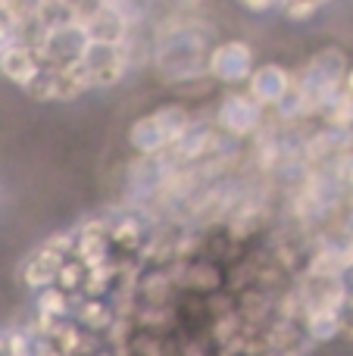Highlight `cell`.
Instances as JSON below:
<instances>
[{
    "instance_id": "obj_3",
    "label": "cell",
    "mask_w": 353,
    "mask_h": 356,
    "mask_svg": "<svg viewBox=\"0 0 353 356\" xmlns=\"http://www.w3.org/2000/svg\"><path fill=\"white\" fill-rule=\"evenodd\" d=\"M256 66V50L241 38L219 41L206 50V75L225 88H238L250 79Z\"/></svg>"
},
{
    "instance_id": "obj_7",
    "label": "cell",
    "mask_w": 353,
    "mask_h": 356,
    "mask_svg": "<svg viewBox=\"0 0 353 356\" xmlns=\"http://www.w3.org/2000/svg\"><path fill=\"white\" fill-rule=\"evenodd\" d=\"M85 44H88V38H85V31H81V25L72 22V25L50 29L47 35H44L41 47H38V54H41L44 66H72V63L81 60Z\"/></svg>"
},
{
    "instance_id": "obj_13",
    "label": "cell",
    "mask_w": 353,
    "mask_h": 356,
    "mask_svg": "<svg viewBox=\"0 0 353 356\" xmlns=\"http://www.w3.org/2000/svg\"><path fill=\"white\" fill-rule=\"evenodd\" d=\"M16 25H19V19L13 16V13L6 10L3 3H0V44L13 41V35H16Z\"/></svg>"
},
{
    "instance_id": "obj_8",
    "label": "cell",
    "mask_w": 353,
    "mask_h": 356,
    "mask_svg": "<svg viewBox=\"0 0 353 356\" xmlns=\"http://www.w3.org/2000/svg\"><path fill=\"white\" fill-rule=\"evenodd\" d=\"M41 66H44L41 54H38V47H31V44H22V41L0 44V75H3L6 81H13L16 88L28 85Z\"/></svg>"
},
{
    "instance_id": "obj_12",
    "label": "cell",
    "mask_w": 353,
    "mask_h": 356,
    "mask_svg": "<svg viewBox=\"0 0 353 356\" xmlns=\"http://www.w3.org/2000/svg\"><path fill=\"white\" fill-rule=\"evenodd\" d=\"M338 334L353 341V294L344 297V303L338 307Z\"/></svg>"
},
{
    "instance_id": "obj_2",
    "label": "cell",
    "mask_w": 353,
    "mask_h": 356,
    "mask_svg": "<svg viewBox=\"0 0 353 356\" xmlns=\"http://www.w3.org/2000/svg\"><path fill=\"white\" fill-rule=\"evenodd\" d=\"M81 72L88 79V88H110L122 85L125 75L131 69V50L125 44H104V41H88L81 50Z\"/></svg>"
},
{
    "instance_id": "obj_5",
    "label": "cell",
    "mask_w": 353,
    "mask_h": 356,
    "mask_svg": "<svg viewBox=\"0 0 353 356\" xmlns=\"http://www.w3.org/2000/svg\"><path fill=\"white\" fill-rule=\"evenodd\" d=\"M263 116H266V110L247 91H231L216 106V129L231 138H247L260 131Z\"/></svg>"
},
{
    "instance_id": "obj_4",
    "label": "cell",
    "mask_w": 353,
    "mask_h": 356,
    "mask_svg": "<svg viewBox=\"0 0 353 356\" xmlns=\"http://www.w3.org/2000/svg\"><path fill=\"white\" fill-rule=\"evenodd\" d=\"M72 244H75V234L72 232H63V234H56V238L44 241L38 250H31L28 257H25V263H22V282L28 284V288H35V291L54 284L60 266L66 263V257L72 253Z\"/></svg>"
},
{
    "instance_id": "obj_1",
    "label": "cell",
    "mask_w": 353,
    "mask_h": 356,
    "mask_svg": "<svg viewBox=\"0 0 353 356\" xmlns=\"http://www.w3.org/2000/svg\"><path fill=\"white\" fill-rule=\"evenodd\" d=\"M194 125L188 106L181 104H166L154 113H144L141 119H135L129 129V147L141 156H160L169 154L181 138L188 135V129Z\"/></svg>"
},
{
    "instance_id": "obj_10",
    "label": "cell",
    "mask_w": 353,
    "mask_h": 356,
    "mask_svg": "<svg viewBox=\"0 0 353 356\" xmlns=\"http://www.w3.org/2000/svg\"><path fill=\"white\" fill-rule=\"evenodd\" d=\"M331 0H279L275 10L288 19V22H310L329 6Z\"/></svg>"
},
{
    "instance_id": "obj_6",
    "label": "cell",
    "mask_w": 353,
    "mask_h": 356,
    "mask_svg": "<svg viewBox=\"0 0 353 356\" xmlns=\"http://www.w3.org/2000/svg\"><path fill=\"white\" fill-rule=\"evenodd\" d=\"M244 91L263 106V110H279L294 91V72L279 63H260L254 66L250 79L244 81Z\"/></svg>"
},
{
    "instance_id": "obj_11",
    "label": "cell",
    "mask_w": 353,
    "mask_h": 356,
    "mask_svg": "<svg viewBox=\"0 0 353 356\" xmlns=\"http://www.w3.org/2000/svg\"><path fill=\"white\" fill-rule=\"evenodd\" d=\"M38 303H41L44 316H54V322L69 313V294L63 288H56V284H47V288L38 291Z\"/></svg>"
},
{
    "instance_id": "obj_16",
    "label": "cell",
    "mask_w": 353,
    "mask_h": 356,
    "mask_svg": "<svg viewBox=\"0 0 353 356\" xmlns=\"http://www.w3.org/2000/svg\"><path fill=\"white\" fill-rule=\"evenodd\" d=\"M350 3H353V0H350Z\"/></svg>"
},
{
    "instance_id": "obj_14",
    "label": "cell",
    "mask_w": 353,
    "mask_h": 356,
    "mask_svg": "<svg viewBox=\"0 0 353 356\" xmlns=\"http://www.w3.org/2000/svg\"><path fill=\"white\" fill-rule=\"evenodd\" d=\"M241 10H247V13H254V16H263V13H272L275 10V3L279 0H235Z\"/></svg>"
},
{
    "instance_id": "obj_9",
    "label": "cell",
    "mask_w": 353,
    "mask_h": 356,
    "mask_svg": "<svg viewBox=\"0 0 353 356\" xmlns=\"http://www.w3.org/2000/svg\"><path fill=\"white\" fill-rule=\"evenodd\" d=\"M47 85H50V100H60V104L79 100L81 94L91 91L85 72H81V63H72V66H47Z\"/></svg>"
},
{
    "instance_id": "obj_15",
    "label": "cell",
    "mask_w": 353,
    "mask_h": 356,
    "mask_svg": "<svg viewBox=\"0 0 353 356\" xmlns=\"http://www.w3.org/2000/svg\"><path fill=\"white\" fill-rule=\"evenodd\" d=\"M169 13H197L206 0H160Z\"/></svg>"
}]
</instances>
